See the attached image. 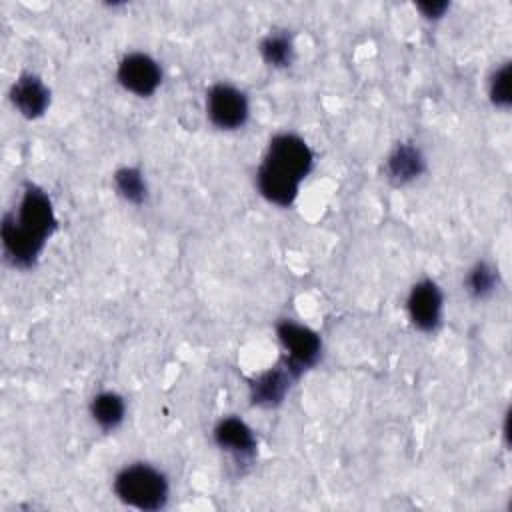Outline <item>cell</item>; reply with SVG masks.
Here are the masks:
<instances>
[{
	"label": "cell",
	"instance_id": "cell-1",
	"mask_svg": "<svg viewBox=\"0 0 512 512\" xmlns=\"http://www.w3.org/2000/svg\"><path fill=\"white\" fill-rule=\"evenodd\" d=\"M56 226L58 218L48 192L36 184H26L18 208L2 218L0 238L6 260L20 270L32 268Z\"/></svg>",
	"mask_w": 512,
	"mask_h": 512
},
{
	"label": "cell",
	"instance_id": "cell-2",
	"mask_svg": "<svg viewBox=\"0 0 512 512\" xmlns=\"http://www.w3.org/2000/svg\"><path fill=\"white\" fill-rule=\"evenodd\" d=\"M312 168L314 152L306 140L294 132H280L270 138L262 164L256 170L258 192L270 204L288 208Z\"/></svg>",
	"mask_w": 512,
	"mask_h": 512
},
{
	"label": "cell",
	"instance_id": "cell-3",
	"mask_svg": "<svg viewBox=\"0 0 512 512\" xmlns=\"http://www.w3.org/2000/svg\"><path fill=\"white\" fill-rule=\"evenodd\" d=\"M112 490L122 504L144 512L162 510L170 500L166 474L148 462H132L120 468L114 476Z\"/></svg>",
	"mask_w": 512,
	"mask_h": 512
},
{
	"label": "cell",
	"instance_id": "cell-4",
	"mask_svg": "<svg viewBox=\"0 0 512 512\" xmlns=\"http://www.w3.org/2000/svg\"><path fill=\"white\" fill-rule=\"evenodd\" d=\"M276 334L282 348L286 350L284 360L294 368L298 376L318 364L322 356V340L312 328L286 318L276 324Z\"/></svg>",
	"mask_w": 512,
	"mask_h": 512
},
{
	"label": "cell",
	"instance_id": "cell-5",
	"mask_svg": "<svg viewBox=\"0 0 512 512\" xmlns=\"http://www.w3.org/2000/svg\"><path fill=\"white\" fill-rule=\"evenodd\" d=\"M206 114L216 128L238 130L248 122L250 102L234 84L218 82L206 92Z\"/></svg>",
	"mask_w": 512,
	"mask_h": 512
},
{
	"label": "cell",
	"instance_id": "cell-6",
	"mask_svg": "<svg viewBox=\"0 0 512 512\" xmlns=\"http://www.w3.org/2000/svg\"><path fill=\"white\" fill-rule=\"evenodd\" d=\"M116 78L126 92L148 98L162 84V68L146 52H128L118 62Z\"/></svg>",
	"mask_w": 512,
	"mask_h": 512
},
{
	"label": "cell",
	"instance_id": "cell-7",
	"mask_svg": "<svg viewBox=\"0 0 512 512\" xmlns=\"http://www.w3.org/2000/svg\"><path fill=\"white\" fill-rule=\"evenodd\" d=\"M406 312L414 328L420 332H434L442 322L444 312V294L440 286L430 280H418L406 298Z\"/></svg>",
	"mask_w": 512,
	"mask_h": 512
},
{
	"label": "cell",
	"instance_id": "cell-8",
	"mask_svg": "<svg viewBox=\"0 0 512 512\" xmlns=\"http://www.w3.org/2000/svg\"><path fill=\"white\" fill-rule=\"evenodd\" d=\"M214 444L230 454L238 464H246L256 456L258 440L254 430L238 416H224L216 422L212 430Z\"/></svg>",
	"mask_w": 512,
	"mask_h": 512
},
{
	"label": "cell",
	"instance_id": "cell-9",
	"mask_svg": "<svg viewBox=\"0 0 512 512\" xmlns=\"http://www.w3.org/2000/svg\"><path fill=\"white\" fill-rule=\"evenodd\" d=\"M300 376L294 372V368L282 360L280 364L268 368L266 372L258 374L250 382V400L256 406L262 408H276L284 402V398L290 392L292 382H296Z\"/></svg>",
	"mask_w": 512,
	"mask_h": 512
},
{
	"label": "cell",
	"instance_id": "cell-10",
	"mask_svg": "<svg viewBox=\"0 0 512 512\" xmlns=\"http://www.w3.org/2000/svg\"><path fill=\"white\" fill-rule=\"evenodd\" d=\"M8 98L12 106L28 120L44 116V112L50 106V88L44 84V80L34 72L20 74L8 92Z\"/></svg>",
	"mask_w": 512,
	"mask_h": 512
},
{
	"label": "cell",
	"instance_id": "cell-11",
	"mask_svg": "<svg viewBox=\"0 0 512 512\" xmlns=\"http://www.w3.org/2000/svg\"><path fill=\"white\" fill-rule=\"evenodd\" d=\"M426 170V158L422 150L412 142H398L384 160V176L396 184L404 186L418 180Z\"/></svg>",
	"mask_w": 512,
	"mask_h": 512
},
{
	"label": "cell",
	"instance_id": "cell-12",
	"mask_svg": "<svg viewBox=\"0 0 512 512\" xmlns=\"http://www.w3.org/2000/svg\"><path fill=\"white\" fill-rule=\"evenodd\" d=\"M90 416L104 432L116 430L126 416V402L118 392L104 390L90 400Z\"/></svg>",
	"mask_w": 512,
	"mask_h": 512
},
{
	"label": "cell",
	"instance_id": "cell-13",
	"mask_svg": "<svg viewBox=\"0 0 512 512\" xmlns=\"http://www.w3.org/2000/svg\"><path fill=\"white\" fill-rule=\"evenodd\" d=\"M114 190L120 198L134 206H142L148 198V184L140 168L136 166H122L112 176Z\"/></svg>",
	"mask_w": 512,
	"mask_h": 512
},
{
	"label": "cell",
	"instance_id": "cell-14",
	"mask_svg": "<svg viewBox=\"0 0 512 512\" xmlns=\"http://www.w3.org/2000/svg\"><path fill=\"white\" fill-rule=\"evenodd\" d=\"M260 56L272 68H288L294 60V42L286 30H274L260 42Z\"/></svg>",
	"mask_w": 512,
	"mask_h": 512
},
{
	"label": "cell",
	"instance_id": "cell-15",
	"mask_svg": "<svg viewBox=\"0 0 512 512\" xmlns=\"http://www.w3.org/2000/svg\"><path fill=\"white\" fill-rule=\"evenodd\" d=\"M464 288L476 300L492 296L498 288V270L490 262H476L464 278Z\"/></svg>",
	"mask_w": 512,
	"mask_h": 512
},
{
	"label": "cell",
	"instance_id": "cell-16",
	"mask_svg": "<svg viewBox=\"0 0 512 512\" xmlns=\"http://www.w3.org/2000/svg\"><path fill=\"white\" fill-rule=\"evenodd\" d=\"M488 96L496 108L510 106L512 98H510V64L508 62H504L492 72L488 82Z\"/></svg>",
	"mask_w": 512,
	"mask_h": 512
},
{
	"label": "cell",
	"instance_id": "cell-17",
	"mask_svg": "<svg viewBox=\"0 0 512 512\" xmlns=\"http://www.w3.org/2000/svg\"><path fill=\"white\" fill-rule=\"evenodd\" d=\"M416 8L422 12L424 18H428V20H438V18L444 16V12L450 8V4L444 2V0H438V2H420Z\"/></svg>",
	"mask_w": 512,
	"mask_h": 512
}]
</instances>
